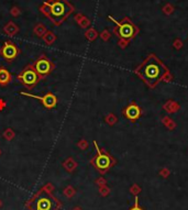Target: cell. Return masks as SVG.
Returning a JSON list of instances; mask_svg holds the SVG:
<instances>
[{"mask_svg": "<svg viewBox=\"0 0 188 210\" xmlns=\"http://www.w3.org/2000/svg\"><path fill=\"white\" fill-rule=\"evenodd\" d=\"M166 71L167 67L165 64L154 53H151L134 69V73L150 89H154L162 81Z\"/></svg>", "mask_w": 188, "mask_h": 210, "instance_id": "cell-1", "label": "cell"}, {"mask_svg": "<svg viewBox=\"0 0 188 210\" xmlns=\"http://www.w3.org/2000/svg\"><path fill=\"white\" fill-rule=\"evenodd\" d=\"M41 12L44 13L54 24L60 25L74 11V7L67 0H58L53 3H44L41 6Z\"/></svg>", "mask_w": 188, "mask_h": 210, "instance_id": "cell-2", "label": "cell"}, {"mask_svg": "<svg viewBox=\"0 0 188 210\" xmlns=\"http://www.w3.org/2000/svg\"><path fill=\"white\" fill-rule=\"evenodd\" d=\"M108 18L116 24V27L113 28V33L119 39L132 40V39H134L140 33V29L128 17H124L121 21L116 20L112 16H108Z\"/></svg>", "mask_w": 188, "mask_h": 210, "instance_id": "cell-3", "label": "cell"}, {"mask_svg": "<svg viewBox=\"0 0 188 210\" xmlns=\"http://www.w3.org/2000/svg\"><path fill=\"white\" fill-rule=\"evenodd\" d=\"M94 145H95V148H96L97 155H96V157L92 160V164H94L95 167H96L97 170L100 171V172H106V171H108L114 163H116V161H114V160L112 159L106 151L101 150V149L98 146V144H97L96 141H94Z\"/></svg>", "mask_w": 188, "mask_h": 210, "instance_id": "cell-4", "label": "cell"}, {"mask_svg": "<svg viewBox=\"0 0 188 210\" xmlns=\"http://www.w3.org/2000/svg\"><path fill=\"white\" fill-rule=\"evenodd\" d=\"M17 78H18L25 87L29 88V89H33V88L39 84V81L42 79L40 77V75L36 73L33 64L28 65V66L22 71V73L17 76Z\"/></svg>", "mask_w": 188, "mask_h": 210, "instance_id": "cell-5", "label": "cell"}, {"mask_svg": "<svg viewBox=\"0 0 188 210\" xmlns=\"http://www.w3.org/2000/svg\"><path fill=\"white\" fill-rule=\"evenodd\" d=\"M34 68H35L36 73L40 75L41 78L47 76L49 74H51L54 69V64L46 57V56L42 55L41 57H39L38 60L34 62L33 64Z\"/></svg>", "mask_w": 188, "mask_h": 210, "instance_id": "cell-6", "label": "cell"}, {"mask_svg": "<svg viewBox=\"0 0 188 210\" xmlns=\"http://www.w3.org/2000/svg\"><path fill=\"white\" fill-rule=\"evenodd\" d=\"M122 114L125 119H128V120L134 122V121L139 120V119L141 118L142 109L140 108V106L138 105L135 101H131L127 107L123 108Z\"/></svg>", "mask_w": 188, "mask_h": 210, "instance_id": "cell-7", "label": "cell"}, {"mask_svg": "<svg viewBox=\"0 0 188 210\" xmlns=\"http://www.w3.org/2000/svg\"><path fill=\"white\" fill-rule=\"evenodd\" d=\"M21 95L25 97H30V98L38 99V100H40L41 102H42V105L44 106L45 108H47V109H53V108H55L56 105H57V98H56L55 95L52 94V92H47V94L43 97L28 94V92H21Z\"/></svg>", "mask_w": 188, "mask_h": 210, "instance_id": "cell-8", "label": "cell"}, {"mask_svg": "<svg viewBox=\"0 0 188 210\" xmlns=\"http://www.w3.org/2000/svg\"><path fill=\"white\" fill-rule=\"evenodd\" d=\"M19 49L12 42H6L0 50V54L8 60H12L17 57L19 54Z\"/></svg>", "mask_w": 188, "mask_h": 210, "instance_id": "cell-9", "label": "cell"}, {"mask_svg": "<svg viewBox=\"0 0 188 210\" xmlns=\"http://www.w3.org/2000/svg\"><path fill=\"white\" fill-rule=\"evenodd\" d=\"M11 81V74L3 67H0V85L7 86Z\"/></svg>", "mask_w": 188, "mask_h": 210, "instance_id": "cell-10", "label": "cell"}, {"mask_svg": "<svg viewBox=\"0 0 188 210\" xmlns=\"http://www.w3.org/2000/svg\"><path fill=\"white\" fill-rule=\"evenodd\" d=\"M75 20L78 23L79 27L83 28V29H87L88 27H90V20L86 16H84V14L77 13L76 16H75Z\"/></svg>", "mask_w": 188, "mask_h": 210, "instance_id": "cell-11", "label": "cell"}, {"mask_svg": "<svg viewBox=\"0 0 188 210\" xmlns=\"http://www.w3.org/2000/svg\"><path fill=\"white\" fill-rule=\"evenodd\" d=\"M3 31H5V33L8 34V35L13 36V35H16V34L19 32V28H18V25H17L16 23L12 22V21H10V22H8L7 24L5 25V28H3Z\"/></svg>", "mask_w": 188, "mask_h": 210, "instance_id": "cell-12", "label": "cell"}, {"mask_svg": "<svg viewBox=\"0 0 188 210\" xmlns=\"http://www.w3.org/2000/svg\"><path fill=\"white\" fill-rule=\"evenodd\" d=\"M164 110L168 112V113H174V112L179 110V105L177 102H175L174 100H168L165 105L163 106Z\"/></svg>", "mask_w": 188, "mask_h": 210, "instance_id": "cell-13", "label": "cell"}, {"mask_svg": "<svg viewBox=\"0 0 188 210\" xmlns=\"http://www.w3.org/2000/svg\"><path fill=\"white\" fill-rule=\"evenodd\" d=\"M43 41L46 43V45H52L56 41V35L54 32L52 31H46V33L42 36Z\"/></svg>", "mask_w": 188, "mask_h": 210, "instance_id": "cell-14", "label": "cell"}, {"mask_svg": "<svg viewBox=\"0 0 188 210\" xmlns=\"http://www.w3.org/2000/svg\"><path fill=\"white\" fill-rule=\"evenodd\" d=\"M46 31H47L46 27H45L43 23H38L33 29V33L35 34L36 36H39V38H42V36L46 33Z\"/></svg>", "mask_w": 188, "mask_h": 210, "instance_id": "cell-15", "label": "cell"}, {"mask_svg": "<svg viewBox=\"0 0 188 210\" xmlns=\"http://www.w3.org/2000/svg\"><path fill=\"white\" fill-rule=\"evenodd\" d=\"M38 209L39 210H50L51 209V201L47 198H41L38 201Z\"/></svg>", "mask_w": 188, "mask_h": 210, "instance_id": "cell-16", "label": "cell"}, {"mask_svg": "<svg viewBox=\"0 0 188 210\" xmlns=\"http://www.w3.org/2000/svg\"><path fill=\"white\" fill-rule=\"evenodd\" d=\"M98 32L94 29V28H89L87 31L85 32V36L88 41H95L97 38H98Z\"/></svg>", "mask_w": 188, "mask_h": 210, "instance_id": "cell-17", "label": "cell"}, {"mask_svg": "<svg viewBox=\"0 0 188 210\" xmlns=\"http://www.w3.org/2000/svg\"><path fill=\"white\" fill-rule=\"evenodd\" d=\"M162 122H163V124L170 130H174L175 127H176V123H175L170 117H164V118L162 119Z\"/></svg>", "mask_w": 188, "mask_h": 210, "instance_id": "cell-18", "label": "cell"}, {"mask_svg": "<svg viewBox=\"0 0 188 210\" xmlns=\"http://www.w3.org/2000/svg\"><path fill=\"white\" fill-rule=\"evenodd\" d=\"M105 121H106V122H107L109 125H113V124H116V123H117L118 119H117V117L114 116L113 113H109V114H107V116H106Z\"/></svg>", "mask_w": 188, "mask_h": 210, "instance_id": "cell-19", "label": "cell"}, {"mask_svg": "<svg viewBox=\"0 0 188 210\" xmlns=\"http://www.w3.org/2000/svg\"><path fill=\"white\" fill-rule=\"evenodd\" d=\"M162 11H163L166 16H170V14H172L173 12H174V6L170 5V3H166L163 7V9H162Z\"/></svg>", "mask_w": 188, "mask_h": 210, "instance_id": "cell-20", "label": "cell"}, {"mask_svg": "<svg viewBox=\"0 0 188 210\" xmlns=\"http://www.w3.org/2000/svg\"><path fill=\"white\" fill-rule=\"evenodd\" d=\"M173 78H174V77H173V75H172V73L170 72V71H166L165 72V74L163 75V78H162V81H164V83H170V81H173Z\"/></svg>", "mask_w": 188, "mask_h": 210, "instance_id": "cell-21", "label": "cell"}, {"mask_svg": "<svg viewBox=\"0 0 188 210\" xmlns=\"http://www.w3.org/2000/svg\"><path fill=\"white\" fill-rule=\"evenodd\" d=\"M3 136H5L6 139H7L8 141H11L12 139L14 138V132L12 129H7L5 131V133H3Z\"/></svg>", "mask_w": 188, "mask_h": 210, "instance_id": "cell-22", "label": "cell"}, {"mask_svg": "<svg viewBox=\"0 0 188 210\" xmlns=\"http://www.w3.org/2000/svg\"><path fill=\"white\" fill-rule=\"evenodd\" d=\"M64 166L66 167V170L68 171H73L75 168V166H76V164L74 163V161H73L72 159H68L67 161L64 163Z\"/></svg>", "mask_w": 188, "mask_h": 210, "instance_id": "cell-23", "label": "cell"}, {"mask_svg": "<svg viewBox=\"0 0 188 210\" xmlns=\"http://www.w3.org/2000/svg\"><path fill=\"white\" fill-rule=\"evenodd\" d=\"M129 42H130V40H125V39H119L118 45H119V47H121V49H125V47L129 45Z\"/></svg>", "mask_w": 188, "mask_h": 210, "instance_id": "cell-24", "label": "cell"}, {"mask_svg": "<svg viewBox=\"0 0 188 210\" xmlns=\"http://www.w3.org/2000/svg\"><path fill=\"white\" fill-rule=\"evenodd\" d=\"M173 46L176 50H180L183 47V41L180 39H175L174 42H173Z\"/></svg>", "mask_w": 188, "mask_h": 210, "instance_id": "cell-25", "label": "cell"}, {"mask_svg": "<svg viewBox=\"0 0 188 210\" xmlns=\"http://www.w3.org/2000/svg\"><path fill=\"white\" fill-rule=\"evenodd\" d=\"M110 36H111V34H110V32L108 31V30H103V31L100 33V38H101V40H103V41H108L110 39Z\"/></svg>", "mask_w": 188, "mask_h": 210, "instance_id": "cell-26", "label": "cell"}, {"mask_svg": "<svg viewBox=\"0 0 188 210\" xmlns=\"http://www.w3.org/2000/svg\"><path fill=\"white\" fill-rule=\"evenodd\" d=\"M10 13H11L13 17H18V16H20L21 11H20V9H19L18 7H12L11 10H10Z\"/></svg>", "mask_w": 188, "mask_h": 210, "instance_id": "cell-27", "label": "cell"}, {"mask_svg": "<svg viewBox=\"0 0 188 210\" xmlns=\"http://www.w3.org/2000/svg\"><path fill=\"white\" fill-rule=\"evenodd\" d=\"M78 146L81 149V150H86V149H87V146H88L87 141H86V140H81V141H79L78 142Z\"/></svg>", "mask_w": 188, "mask_h": 210, "instance_id": "cell-28", "label": "cell"}, {"mask_svg": "<svg viewBox=\"0 0 188 210\" xmlns=\"http://www.w3.org/2000/svg\"><path fill=\"white\" fill-rule=\"evenodd\" d=\"M141 192V188L139 187V186L138 185H133L132 187H131V192H132V194H134V195H138L139 194V192Z\"/></svg>", "mask_w": 188, "mask_h": 210, "instance_id": "cell-29", "label": "cell"}, {"mask_svg": "<svg viewBox=\"0 0 188 210\" xmlns=\"http://www.w3.org/2000/svg\"><path fill=\"white\" fill-rule=\"evenodd\" d=\"M159 174L162 175V176L163 177H168V175H170V171L167 170V168H163V170L161 171V172H159Z\"/></svg>", "mask_w": 188, "mask_h": 210, "instance_id": "cell-30", "label": "cell"}, {"mask_svg": "<svg viewBox=\"0 0 188 210\" xmlns=\"http://www.w3.org/2000/svg\"><path fill=\"white\" fill-rule=\"evenodd\" d=\"M130 210H142V208L139 206V203H138V197H135V203L134 206H133L132 208H131Z\"/></svg>", "mask_w": 188, "mask_h": 210, "instance_id": "cell-31", "label": "cell"}, {"mask_svg": "<svg viewBox=\"0 0 188 210\" xmlns=\"http://www.w3.org/2000/svg\"><path fill=\"white\" fill-rule=\"evenodd\" d=\"M5 106H6L5 101H3V100H0V110H3V108H5Z\"/></svg>", "mask_w": 188, "mask_h": 210, "instance_id": "cell-32", "label": "cell"}, {"mask_svg": "<svg viewBox=\"0 0 188 210\" xmlns=\"http://www.w3.org/2000/svg\"><path fill=\"white\" fill-rule=\"evenodd\" d=\"M51 1H52V3H53V1H58V0H51Z\"/></svg>", "mask_w": 188, "mask_h": 210, "instance_id": "cell-33", "label": "cell"}, {"mask_svg": "<svg viewBox=\"0 0 188 210\" xmlns=\"http://www.w3.org/2000/svg\"><path fill=\"white\" fill-rule=\"evenodd\" d=\"M0 154H1V151H0Z\"/></svg>", "mask_w": 188, "mask_h": 210, "instance_id": "cell-34", "label": "cell"}]
</instances>
